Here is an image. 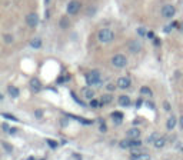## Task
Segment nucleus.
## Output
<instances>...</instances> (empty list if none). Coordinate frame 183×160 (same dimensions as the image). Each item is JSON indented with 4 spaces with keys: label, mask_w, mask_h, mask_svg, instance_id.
<instances>
[{
    "label": "nucleus",
    "mask_w": 183,
    "mask_h": 160,
    "mask_svg": "<svg viewBox=\"0 0 183 160\" xmlns=\"http://www.w3.org/2000/svg\"><path fill=\"white\" fill-rule=\"evenodd\" d=\"M59 26H60V29H69V26H70L69 17H62V19L59 20Z\"/></svg>",
    "instance_id": "f3484780"
},
{
    "label": "nucleus",
    "mask_w": 183,
    "mask_h": 160,
    "mask_svg": "<svg viewBox=\"0 0 183 160\" xmlns=\"http://www.w3.org/2000/svg\"><path fill=\"white\" fill-rule=\"evenodd\" d=\"M140 94H145V96H153V92H152V89H150V87L143 86V87L140 89Z\"/></svg>",
    "instance_id": "5701e85b"
},
{
    "label": "nucleus",
    "mask_w": 183,
    "mask_h": 160,
    "mask_svg": "<svg viewBox=\"0 0 183 160\" xmlns=\"http://www.w3.org/2000/svg\"><path fill=\"white\" fill-rule=\"evenodd\" d=\"M154 44L159 46V44H160V40H159V39H154Z\"/></svg>",
    "instance_id": "a19ab883"
},
{
    "label": "nucleus",
    "mask_w": 183,
    "mask_h": 160,
    "mask_svg": "<svg viewBox=\"0 0 183 160\" xmlns=\"http://www.w3.org/2000/svg\"><path fill=\"white\" fill-rule=\"evenodd\" d=\"M80 7H82V3H80V2H77V0H72V2H69V3H67L66 12H67V15L74 16V15H77V13H79Z\"/></svg>",
    "instance_id": "7ed1b4c3"
},
{
    "label": "nucleus",
    "mask_w": 183,
    "mask_h": 160,
    "mask_svg": "<svg viewBox=\"0 0 183 160\" xmlns=\"http://www.w3.org/2000/svg\"><path fill=\"white\" fill-rule=\"evenodd\" d=\"M27 160H34V157H33V156H30V157H29Z\"/></svg>",
    "instance_id": "a18cd8bd"
},
{
    "label": "nucleus",
    "mask_w": 183,
    "mask_h": 160,
    "mask_svg": "<svg viewBox=\"0 0 183 160\" xmlns=\"http://www.w3.org/2000/svg\"><path fill=\"white\" fill-rule=\"evenodd\" d=\"M3 40H5V43H6V44H12V43L15 42V37H13V35L6 33V35L3 36Z\"/></svg>",
    "instance_id": "4be33fe9"
},
{
    "label": "nucleus",
    "mask_w": 183,
    "mask_h": 160,
    "mask_svg": "<svg viewBox=\"0 0 183 160\" xmlns=\"http://www.w3.org/2000/svg\"><path fill=\"white\" fill-rule=\"evenodd\" d=\"M179 123H180V127H182V129H183V116H182V117H180V121H179Z\"/></svg>",
    "instance_id": "79ce46f5"
},
{
    "label": "nucleus",
    "mask_w": 183,
    "mask_h": 160,
    "mask_svg": "<svg viewBox=\"0 0 183 160\" xmlns=\"http://www.w3.org/2000/svg\"><path fill=\"white\" fill-rule=\"evenodd\" d=\"M142 104H143V100H142V99L136 100V107H137V109H139V107H142Z\"/></svg>",
    "instance_id": "4c0bfd02"
},
{
    "label": "nucleus",
    "mask_w": 183,
    "mask_h": 160,
    "mask_svg": "<svg viewBox=\"0 0 183 160\" xmlns=\"http://www.w3.org/2000/svg\"><path fill=\"white\" fill-rule=\"evenodd\" d=\"M26 23H27L29 27L34 29V27L39 25V16H37L36 13H29V15L26 16Z\"/></svg>",
    "instance_id": "423d86ee"
},
{
    "label": "nucleus",
    "mask_w": 183,
    "mask_h": 160,
    "mask_svg": "<svg viewBox=\"0 0 183 160\" xmlns=\"http://www.w3.org/2000/svg\"><path fill=\"white\" fill-rule=\"evenodd\" d=\"M153 144H154V147H156V149H162V147L166 144V139H164L163 136H160V137H159V139H157V140H156Z\"/></svg>",
    "instance_id": "aec40b11"
},
{
    "label": "nucleus",
    "mask_w": 183,
    "mask_h": 160,
    "mask_svg": "<svg viewBox=\"0 0 183 160\" xmlns=\"http://www.w3.org/2000/svg\"><path fill=\"white\" fill-rule=\"evenodd\" d=\"M119 146H120L122 149H130V147H132V144H130V139L127 137V140H126V139H125V140H120Z\"/></svg>",
    "instance_id": "b1692460"
},
{
    "label": "nucleus",
    "mask_w": 183,
    "mask_h": 160,
    "mask_svg": "<svg viewBox=\"0 0 183 160\" xmlns=\"http://www.w3.org/2000/svg\"><path fill=\"white\" fill-rule=\"evenodd\" d=\"M34 117L40 120V119L43 117V110H40V109H36V110H34Z\"/></svg>",
    "instance_id": "c756f323"
},
{
    "label": "nucleus",
    "mask_w": 183,
    "mask_h": 160,
    "mask_svg": "<svg viewBox=\"0 0 183 160\" xmlns=\"http://www.w3.org/2000/svg\"><path fill=\"white\" fill-rule=\"evenodd\" d=\"M82 94H83V97L84 99H93V96H95V92L93 90H91L90 87H83L82 89Z\"/></svg>",
    "instance_id": "9d476101"
},
{
    "label": "nucleus",
    "mask_w": 183,
    "mask_h": 160,
    "mask_svg": "<svg viewBox=\"0 0 183 160\" xmlns=\"http://www.w3.org/2000/svg\"><path fill=\"white\" fill-rule=\"evenodd\" d=\"M119 104H120V106H123V107L130 106V97H129V96H126V94H122V96L119 97Z\"/></svg>",
    "instance_id": "4468645a"
},
{
    "label": "nucleus",
    "mask_w": 183,
    "mask_h": 160,
    "mask_svg": "<svg viewBox=\"0 0 183 160\" xmlns=\"http://www.w3.org/2000/svg\"><path fill=\"white\" fill-rule=\"evenodd\" d=\"M130 144H132V147H130V149L140 147V146H142V140H137V139H130Z\"/></svg>",
    "instance_id": "393cba45"
},
{
    "label": "nucleus",
    "mask_w": 183,
    "mask_h": 160,
    "mask_svg": "<svg viewBox=\"0 0 183 160\" xmlns=\"http://www.w3.org/2000/svg\"><path fill=\"white\" fill-rule=\"evenodd\" d=\"M126 136H127L129 139H139L140 130H139L137 127H132V129H129V130L126 131Z\"/></svg>",
    "instance_id": "1a4fd4ad"
},
{
    "label": "nucleus",
    "mask_w": 183,
    "mask_h": 160,
    "mask_svg": "<svg viewBox=\"0 0 183 160\" xmlns=\"http://www.w3.org/2000/svg\"><path fill=\"white\" fill-rule=\"evenodd\" d=\"M159 137H160V134L154 131V133H152V134H150V136H149V137L146 139V141H147V143H152V144H153V143H154V141H156V140H157Z\"/></svg>",
    "instance_id": "412c9836"
},
{
    "label": "nucleus",
    "mask_w": 183,
    "mask_h": 160,
    "mask_svg": "<svg viewBox=\"0 0 183 160\" xmlns=\"http://www.w3.org/2000/svg\"><path fill=\"white\" fill-rule=\"evenodd\" d=\"M46 143H47L52 149H56V147H57V141H54V140H52V139H46Z\"/></svg>",
    "instance_id": "c85d7f7f"
},
{
    "label": "nucleus",
    "mask_w": 183,
    "mask_h": 160,
    "mask_svg": "<svg viewBox=\"0 0 183 160\" xmlns=\"http://www.w3.org/2000/svg\"><path fill=\"white\" fill-rule=\"evenodd\" d=\"M112 64H113L115 67H117V69H123V67L127 64V59H126V56H123V54H115V56L112 57Z\"/></svg>",
    "instance_id": "20e7f679"
},
{
    "label": "nucleus",
    "mask_w": 183,
    "mask_h": 160,
    "mask_svg": "<svg viewBox=\"0 0 183 160\" xmlns=\"http://www.w3.org/2000/svg\"><path fill=\"white\" fill-rule=\"evenodd\" d=\"M113 100V96L112 94H102V97H100V102H102V106H105V104H109L110 102Z\"/></svg>",
    "instance_id": "6ab92c4d"
},
{
    "label": "nucleus",
    "mask_w": 183,
    "mask_h": 160,
    "mask_svg": "<svg viewBox=\"0 0 183 160\" xmlns=\"http://www.w3.org/2000/svg\"><path fill=\"white\" fill-rule=\"evenodd\" d=\"M117 84H113V83H109L106 87H107V90H115V87H116Z\"/></svg>",
    "instance_id": "c9c22d12"
},
{
    "label": "nucleus",
    "mask_w": 183,
    "mask_h": 160,
    "mask_svg": "<svg viewBox=\"0 0 183 160\" xmlns=\"http://www.w3.org/2000/svg\"><path fill=\"white\" fill-rule=\"evenodd\" d=\"M146 106H147L150 110H154V104H153L152 102H146Z\"/></svg>",
    "instance_id": "e433bc0d"
},
{
    "label": "nucleus",
    "mask_w": 183,
    "mask_h": 160,
    "mask_svg": "<svg viewBox=\"0 0 183 160\" xmlns=\"http://www.w3.org/2000/svg\"><path fill=\"white\" fill-rule=\"evenodd\" d=\"M162 17H164V19H172V17H174V15H176V7L173 6V5H164L163 7H162Z\"/></svg>",
    "instance_id": "39448f33"
},
{
    "label": "nucleus",
    "mask_w": 183,
    "mask_h": 160,
    "mask_svg": "<svg viewBox=\"0 0 183 160\" xmlns=\"http://www.w3.org/2000/svg\"><path fill=\"white\" fill-rule=\"evenodd\" d=\"M86 83L89 86H97L102 83V76L99 70H91L86 74Z\"/></svg>",
    "instance_id": "f257e3e1"
},
{
    "label": "nucleus",
    "mask_w": 183,
    "mask_h": 160,
    "mask_svg": "<svg viewBox=\"0 0 183 160\" xmlns=\"http://www.w3.org/2000/svg\"><path fill=\"white\" fill-rule=\"evenodd\" d=\"M137 35L143 37V36H146V35H147V32L145 30V27H139V29H137Z\"/></svg>",
    "instance_id": "2f4dec72"
},
{
    "label": "nucleus",
    "mask_w": 183,
    "mask_h": 160,
    "mask_svg": "<svg viewBox=\"0 0 183 160\" xmlns=\"http://www.w3.org/2000/svg\"><path fill=\"white\" fill-rule=\"evenodd\" d=\"M99 130H100V131H103V133H105V131H106V130H107V127H106V124H105V123H100V127H99Z\"/></svg>",
    "instance_id": "72a5a7b5"
},
{
    "label": "nucleus",
    "mask_w": 183,
    "mask_h": 160,
    "mask_svg": "<svg viewBox=\"0 0 183 160\" xmlns=\"http://www.w3.org/2000/svg\"><path fill=\"white\" fill-rule=\"evenodd\" d=\"M182 151H183V147H182Z\"/></svg>",
    "instance_id": "de8ad7c7"
},
{
    "label": "nucleus",
    "mask_w": 183,
    "mask_h": 160,
    "mask_svg": "<svg viewBox=\"0 0 183 160\" xmlns=\"http://www.w3.org/2000/svg\"><path fill=\"white\" fill-rule=\"evenodd\" d=\"M113 39H115V33H113L110 29H107V27L100 29V30L97 32V40H99L100 43H110Z\"/></svg>",
    "instance_id": "f03ea898"
},
{
    "label": "nucleus",
    "mask_w": 183,
    "mask_h": 160,
    "mask_svg": "<svg viewBox=\"0 0 183 160\" xmlns=\"http://www.w3.org/2000/svg\"><path fill=\"white\" fill-rule=\"evenodd\" d=\"M163 106H164V110H167V112L170 110V104H169V102H164V103H163Z\"/></svg>",
    "instance_id": "58836bf2"
},
{
    "label": "nucleus",
    "mask_w": 183,
    "mask_h": 160,
    "mask_svg": "<svg viewBox=\"0 0 183 160\" xmlns=\"http://www.w3.org/2000/svg\"><path fill=\"white\" fill-rule=\"evenodd\" d=\"M112 117H113V123L115 124H122V120H123V113L122 112H113Z\"/></svg>",
    "instance_id": "f8f14e48"
},
{
    "label": "nucleus",
    "mask_w": 183,
    "mask_h": 160,
    "mask_svg": "<svg viewBox=\"0 0 183 160\" xmlns=\"http://www.w3.org/2000/svg\"><path fill=\"white\" fill-rule=\"evenodd\" d=\"M2 129H3V131H5V133H9V131H10V127H9L6 123H3V124H2Z\"/></svg>",
    "instance_id": "473e14b6"
},
{
    "label": "nucleus",
    "mask_w": 183,
    "mask_h": 160,
    "mask_svg": "<svg viewBox=\"0 0 183 160\" xmlns=\"http://www.w3.org/2000/svg\"><path fill=\"white\" fill-rule=\"evenodd\" d=\"M130 160H150V156L146 153H136L130 156Z\"/></svg>",
    "instance_id": "ddd939ff"
},
{
    "label": "nucleus",
    "mask_w": 183,
    "mask_h": 160,
    "mask_svg": "<svg viewBox=\"0 0 183 160\" xmlns=\"http://www.w3.org/2000/svg\"><path fill=\"white\" fill-rule=\"evenodd\" d=\"M2 117L7 119V120H13V121H17V117H15L13 114H7V113H2Z\"/></svg>",
    "instance_id": "cd10ccee"
},
{
    "label": "nucleus",
    "mask_w": 183,
    "mask_h": 160,
    "mask_svg": "<svg viewBox=\"0 0 183 160\" xmlns=\"http://www.w3.org/2000/svg\"><path fill=\"white\" fill-rule=\"evenodd\" d=\"M130 84H132V82H130V79L126 77V76L117 79V87H119V89H123V90H125V89L130 87Z\"/></svg>",
    "instance_id": "6e6552de"
},
{
    "label": "nucleus",
    "mask_w": 183,
    "mask_h": 160,
    "mask_svg": "<svg viewBox=\"0 0 183 160\" xmlns=\"http://www.w3.org/2000/svg\"><path fill=\"white\" fill-rule=\"evenodd\" d=\"M127 49H129L132 53H137V52L142 50V43H140L139 40H130V42L127 43Z\"/></svg>",
    "instance_id": "0eeeda50"
},
{
    "label": "nucleus",
    "mask_w": 183,
    "mask_h": 160,
    "mask_svg": "<svg viewBox=\"0 0 183 160\" xmlns=\"http://www.w3.org/2000/svg\"><path fill=\"white\" fill-rule=\"evenodd\" d=\"M90 106L95 107V109H96V107H102V102H100V100H96V99H91V100H90Z\"/></svg>",
    "instance_id": "a878e982"
},
{
    "label": "nucleus",
    "mask_w": 183,
    "mask_h": 160,
    "mask_svg": "<svg viewBox=\"0 0 183 160\" xmlns=\"http://www.w3.org/2000/svg\"><path fill=\"white\" fill-rule=\"evenodd\" d=\"M2 146H3V149H5L7 153H12V151H13V146H12V144H9V143L3 141V143H2Z\"/></svg>",
    "instance_id": "bb28decb"
},
{
    "label": "nucleus",
    "mask_w": 183,
    "mask_h": 160,
    "mask_svg": "<svg viewBox=\"0 0 183 160\" xmlns=\"http://www.w3.org/2000/svg\"><path fill=\"white\" fill-rule=\"evenodd\" d=\"M30 87H32V90H34V92H40V90H42V84H40V82H39L37 79H32V80H30Z\"/></svg>",
    "instance_id": "dca6fc26"
},
{
    "label": "nucleus",
    "mask_w": 183,
    "mask_h": 160,
    "mask_svg": "<svg viewBox=\"0 0 183 160\" xmlns=\"http://www.w3.org/2000/svg\"><path fill=\"white\" fill-rule=\"evenodd\" d=\"M9 133H16V129L15 127H10V131Z\"/></svg>",
    "instance_id": "37998d69"
},
{
    "label": "nucleus",
    "mask_w": 183,
    "mask_h": 160,
    "mask_svg": "<svg viewBox=\"0 0 183 160\" xmlns=\"http://www.w3.org/2000/svg\"><path fill=\"white\" fill-rule=\"evenodd\" d=\"M95 13H96V7L95 6L87 9V16H95Z\"/></svg>",
    "instance_id": "7c9ffc66"
},
{
    "label": "nucleus",
    "mask_w": 183,
    "mask_h": 160,
    "mask_svg": "<svg viewBox=\"0 0 183 160\" xmlns=\"http://www.w3.org/2000/svg\"><path fill=\"white\" fill-rule=\"evenodd\" d=\"M30 46H32L33 49H40V47H42V39H40V37L32 39V40H30Z\"/></svg>",
    "instance_id": "a211bd4d"
},
{
    "label": "nucleus",
    "mask_w": 183,
    "mask_h": 160,
    "mask_svg": "<svg viewBox=\"0 0 183 160\" xmlns=\"http://www.w3.org/2000/svg\"><path fill=\"white\" fill-rule=\"evenodd\" d=\"M179 30H180V32L183 33V25H180V26H179Z\"/></svg>",
    "instance_id": "c03bdc74"
},
{
    "label": "nucleus",
    "mask_w": 183,
    "mask_h": 160,
    "mask_svg": "<svg viewBox=\"0 0 183 160\" xmlns=\"http://www.w3.org/2000/svg\"><path fill=\"white\" fill-rule=\"evenodd\" d=\"M142 121H143V120H142V119H135V120H133V124H135V126H136V124H140V123H142Z\"/></svg>",
    "instance_id": "ea45409f"
},
{
    "label": "nucleus",
    "mask_w": 183,
    "mask_h": 160,
    "mask_svg": "<svg viewBox=\"0 0 183 160\" xmlns=\"http://www.w3.org/2000/svg\"><path fill=\"white\" fill-rule=\"evenodd\" d=\"M44 3H49V0H44Z\"/></svg>",
    "instance_id": "49530a36"
},
{
    "label": "nucleus",
    "mask_w": 183,
    "mask_h": 160,
    "mask_svg": "<svg viewBox=\"0 0 183 160\" xmlns=\"http://www.w3.org/2000/svg\"><path fill=\"white\" fill-rule=\"evenodd\" d=\"M7 93H9V96L13 97V99H17L19 94H20V92H19V89H17L16 86H9V87H7Z\"/></svg>",
    "instance_id": "9b49d317"
},
{
    "label": "nucleus",
    "mask_w": 183,
    "mask_h": 160,
    "mask_svg": "<svg viewBox=\"0 0 183 160\" xmlns=\"http://www.w3.org/2000/svg\"><path fill=\"white\" fill-rule=\"evenodd\" d=\"M146 36H147L149 39H152V40H154V39H156V37H154V33H153V32H147V35H146Z\"/></svg>",
    "instance_id": "f704fd0d"
},
{
    "label": "nucleus",
    "mask_w": 183,
    "mask_h": 160,
    "mask_svg": "<svg viewBox=\"0 0 183 160\" xmlns=\"http://www.w3.org/2000/svg\"><path fill=\"white\" fill-rule=\"evenodd\" d=\"M176 123H177L176 117H174V116H170V117L167 119V121H166V129H167V130H173L174 126H176Z\"/></svg>",
    "instance_id": "2eb2a0df"
},
{
    "label": "nucleus",
    "mask_w": 183,
    "mask_h": 160,
    "mask_svg": "<svg viewBox=\"0 0 183 160\" xmlns=\"http://www.w3.org/2000/svg\"><path fill=\"white\" fill-rule=\"evenodd\" d=\"M40 160H44V159H40Z\"/></svg>",
    "instance_id": "09e8293b"
}]
</instances>
